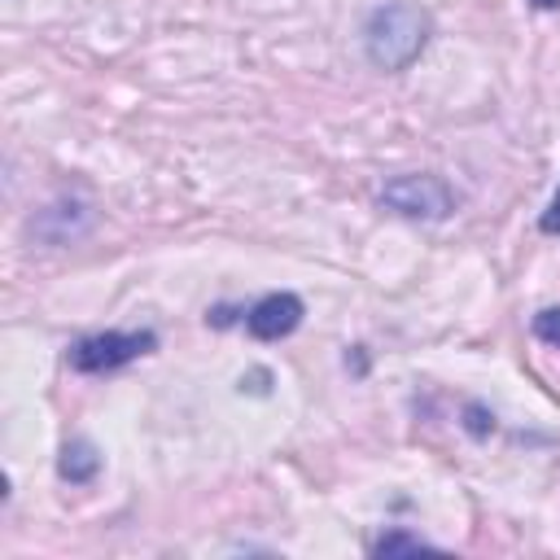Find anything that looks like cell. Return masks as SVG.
Listing matches in <instances>:
<instances>
[{
    "mask_svg": "<svg viewBox=\"0 0 560 560\" xmlns=\"http://www.w3.org/2000/svg\"><path fill=\"white\" fill-rule=\"evenodd\" d=\"M429 39H433V18L416 0H385L363 22V57L385 74L407 70L429 48Z\"/></svg>",
    "mask_w": 560,
    "mask_h": 560,
    "instance_id": "1",
    "label": "cell"
},
{
    "mask_svg": "<svg viewBox=\"0 0 560 560\" xmlns=\"http://www.w3.org/2000/svg\"><path fill=\"white\" fill-rule=\"evenodd\" d=\"M381 206H389L394 214L402 219H420V223H442L455 214L459 206V192L442 179V175H429V171H407V175H394L381 184Z\"/></svg>",
    "mask_w": 560,
    "mask_h": 560,
    "instance_id": "2",
    "label": "cell"
},
{
    "mask_svg": "<svg viewBox=\"0 0 560 560\" xmlns=\"http://www.w3.org/2000/svg\"><path fill=\"white\" fill-rule=\"evenodd\" d=\"M158 350V332L153 328H136V332H122V328H109V332H92V337H79L66 354V363L83 376H105V372H118L144 354Z\"/></svg>",
    "mask_w": 560,
    "mask_h": 560,
    "instance_id": "3",
    "label": "cell"
},
{
    "mask_svg": "<svg viewBox=\"0 0 560 560\" xmlns=\"http://www.w3.org/2000/svg\"><path fill=\"white\" fill-rule=\"evenodd\" d=\"M302 315H306L302 298L276 289V293H262V298L245 311V332H249L254 341H280V337H289V332L302 324Z\"/></svg>",
    "mask_w": 560,
    "mask_h": 560,
    "instance_id": "4",
    "label": "cell"
},
{
    "mask_svg": "<svg viewBox=\"0 0 560 560\" xmlns=\"http://www.w3.org/2000/svg\"><path fill=\"white\" fill-rule=\"evenodd\" d=\"M57 472H61V481H70V486H88V481L101 472V455H96V446H92L88 438H70V442L61 446Z\"/></svg>",
    "mask_w": 560,
    "mask_h": 560,
    "instance_id": "5",
    "label": "cell"
},
{
    "mask_svg": "<svg viewBox=\"0 0 560 560\" xmlns=\"http://www.w3.org/2000/svg\"><path fill=\"white\" fill-rule=\"evenodd\" d=\"M429 542L420 538V534H398V529H389V534H381L376 542H372V556H394V551H424Z\"/></svg>",
    "mask_w": 560,
    "mask_h": 560,
    "instance_id": "6",
    "label": "cell"
},
{
    "mask_svg": "<svg viewBox=\"0 0 560 560\" xmlns=\"http://www.w3.org/2000/svg\"><path fill=\"white\" fill-rule=\"evenodd\" d=\"M529 328H534V337H538V341H547V346H556V350H560V306L538 311Z\"/></svg>",
    "mask_w": 560,
    "mask_h": 560,
    "instance_id": "7",
    "label": "cell"
},
{
    "mask_svg": "<svg viewBox=\"0 0 560 560\" xmlns=\"http://www.w3.org/2000/svg\"><path fill=\"white\" fill-rule=\"evenodd\" d=\"M538 228H542L547 236H560V184H556V192H551V201H547V210H542Z\"/></svg>",
    "mask_w": 560,
    "mask_h": 560,
    "instance_id": "8",
    "label": "cell"
},
{
    "mask_svg": "<svg viewBox=\"0 0 560 560\" xmlns=\"http://www.w3.org/2000/svg\"><path fill=\"white\" fill-rule=\"evenodd\" d=\"M538 13H551V9H560V0H529Z\"/></svg>",
    "mask_w": 560,
    "mask_h": 560,
    "instance_id": "9",
    "label": "cell"
}]
</instances>
